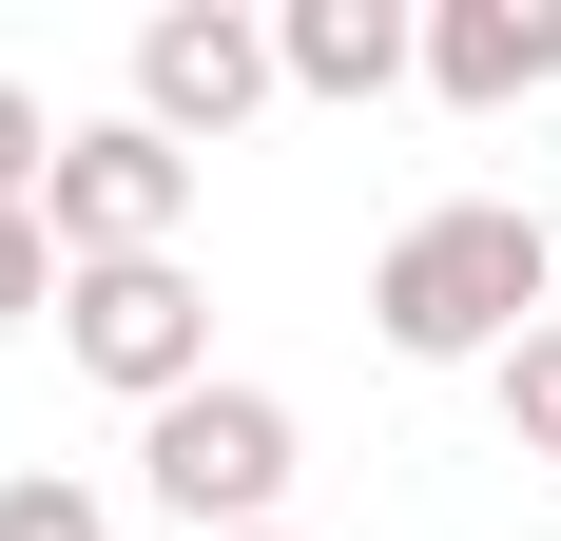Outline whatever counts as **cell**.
<instances>
[{"instance_id":"obj_1","label":"cell","mask_w":561,"mask_h":541,"mask_svg":"<svg viewBox=\"0 0 561 541\" xmlns=\"http://www.w3.org/2000/svg\"><path fill=\"white\" fill-rule=\"evenodd\" d=\"M542 310H561V232H542V214H504V194L407 214V232H388V270H368V329H388L407 368H504Z\"/></svg>"},{"instance_id":"obj_2","label":"cell","mask_w":561,"mask_h":541,"mask_svg":"<svg viewBox=\"0 0 561 541\" xmlns=\"http://www.w3.org/2000/svg\"><path fill=\"white\" fill-rule=\"evenodd\" d=\"M290 464H310V426H290L272 387H232V368H214V387H174L156 426H136V484H156L194 541H252V522L290 503Z\"/></svg>"},{"instance_id":"obj_3","label":"cell","mask_w":561,"mask_h":541,"mask_svg":"<svg viewBox=\"0 0 561 541\" xmlns=\"http://www.w3.org/2000/svg\"><path fill=\"white\" fill-rule=\"evenodd\" d=\"M58 368H78V387H116L136 426H156L174 387H214V290H194V252L58 270Z\"/></svg>"},{"instance_id":"obj_4","label":"cell","mask_w":561,"mask_h":541,"mask_svg":"<svg viewBox=\"0 0 561 541\" xmlns=\"http://www.w3.org/2000/svg\"><path fill=\"white\" fill-rule=\"evenodd\" d=\"M39 232H58V270H136V252H174V232H194V156H174L156 116H98V136H58Z\"/></svg>"},{"instance_id":"obj_5","label":"cell","mask_w":561,"mask_h":541,"mask_svg":"<svg viewBox=\"0 0 561 541\" xmlns=\"http://www.w3.org/2000/svg\"><path fill=\"white\" fill-rule=\"evenodd\" d=\"M290 78H272V20L252 0H156L136 20V116H156L174 156H214V136H252Z\"/></svg>"},{"instance_id":"obj_6","label":"cell","mask_w":561,"mask_h":541,"mask_svg":"<svg viewBox=\"0 0 561 541\" xmlns=\"http://www.w3.org/2000/svg\"><path fill=\"white\" fill-rule=\"evenodd\" d=\"M561 78V0H426V97L446 116H523Z\"/></svg>"},{"instance_id":"obj_7","label":"cell","mask_w":561,"mask_h":541,"mask_svg":"<svg viewBox=\"0 0 561 541\" xmlns=\"http://www.w3.org/2000/svg\"><path fill=\"white\" fill-rule=\"evenodd\" d=\"M272 78L368 116L388 78H426V20H407V0H290V20H272Z\"/></svg>"},{"instance_id":"obj_8","label":"cell","mask_w":561,"mask_h":541,"mask_svg":"<svg viewBox=\"0 0 561 541\" xmlns=\"http://www.w3.org/2000/svg\"><path fill=\"white\" fill-rule=\"evenodd\" d=\"M484 387H504V445H523V464H561V310L523 329V348H504Z\"/></svg>"},{"instance_id":"obj_9","label":"cell","mask_w":561,"mask_h":541,"mask_svg":"<svg viewBox=\"0 0 561 541\" xmlns=\"http://www.w3.org/2000/svg\"><path fill=\"white\" fill-rule=\"evenodd\" d=\"M0 541H116V503L78 484V464H20V484H0Z\"/></svg>"},{"instance_id":"obj_10","label":"cell","mask_w":561,"mask_h":541,"mask_svg":"<svg viewBox=\"0 0 561 541\" xmlns=\"http://www.w3.org/2000/svg\"><path fill=\"white\" fill-rule=\"evenodd\" d=\"M58 310V232H39V194H20V214H0V329H39Z\"/></svg>"},{"instance_id":"obj_11","label":"cell","mask_w":561,"mask_h":541,"mask_svg":"<svg viewBox=\"0 0 561 541\" xmlns=\"http://www.w3.org/2000/svg\"><path fill=\"white\" fill-rule=\"evenodd\" d=\"M252 541H310V522H252Z\"/></svg>"},{"instance_id":"obj_12","label":"cell","mask_w":561,"mask_h":541,"mask_svg":"<svg viewBox=\"0 0 561 541\" xmlns=\"http://www.w3.org/2000/svg\"><path fill=\"white\" fill-rule=\"evenodd\" d=\"M542 541H561V522H542Z\"/></svg>"}]
</instances>
